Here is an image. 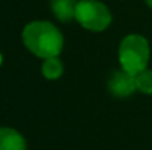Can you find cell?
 Instances as JSON below:
<instances>
[{
	"instance_id": "10",
	"label": "cell",
	"mask_w": 152,
	"mask_h": 150,
	"mask_svg": "<svg viewBox=\"0 0 152 150\" xmlns=\"http://www.w3.org/2000/svg\"><path fill=\"white\" fill-rule=\"evenodd\" d=\"M1 62H3V56H1V53H0V65H1Z\"/></svg>"
},
{
	"instance_id": "1",
	"label": "cell",
	"mask_w": 152,
	"mask_h": 150,
	"mask_svg": "<svg viewBox=\"0 0 152 150\" xmlns=\"http://www.w3.org/2000/svg\"><path fill=\"white\" fill-rule=\"evenodd\" d=\"M24 46L34 56L49 59L59 56L64 49V36L49 21H33L22 30Z\"/></svg>"
},
{
	"instance_id": "4",
	"label": "cell",
	"mask_w": 152,
	"mask_h": 150,
	"mask_svg": "<svg viewBox=\"0 0 152 150\" xmlns=\"http://www.w3.org/2000/svg\"><path fill=\"white\" fill-rule=\"evenodd\" d=\"M108 90L112 93L115 97H129L132 96L137 88H136V80L134 75L123 71H115L109 81H108Z\"/></svg>"
},
{
	"instance_id": "5",
	"label": "cell",
	"mask_w": 152,
	"mask_h": 150,
	"mask_svg": "<svg viewBox=\"0 0 152 150\" xmlns=\"http://www.w3.org/2000/svg\"><path fill=\"white\" fill-rule=\"evenodd\" d=\"M0 150H27L25 138L13 128H0Z\"/></svg>"
},
{
	"instance_id": "8",
	"label": "cell",
	"mask_w": 152,
	"mask_h": 150,
	"mask_svg": "<svg viewBox=\"0 0 152 150\" xmlns=\"http://www.w3.org/2000/svg\"><path fill=\"white\" fill-rule=\"evenodd\" d=\"M136 80V88L143 93V94H152V71L151 69H145L142 72H139L137 75H134Z\"/></svg>"
},
{
	"instance_id": "7",
	"label": "cell",
	"mask_w": 152,
	"mask_h": 150,
	"mask_svg": "<svg viewBox=\"0 0 152 150\" xmlns=\"http://www.w3.org/2000/svg\"><path fill=\"white\" fill-rule=\"evenodd\" d=\"M42 74L46 80H58L64 74V63L61 62L58 56L45 59L42 65Z\"/></svg>"
},
{
	"instance_id": "3",
	"label": "cell",
	"mask_w": 152,
	"mask_h": 150,
	"mask_svg": "<svg viewBox=\"0 0 152 150\" xmlns=\"http://www.w3.org/2000/svg\"><path fill=\"white\" fill-rule=\"evenodd\" d=\"M75 19L83 28L99 33L111 25L112 15L99 0H80L75 7Z\"/></svg>"
},
{
	"instance_id": "6",
	"label": "cell",
	"mask_w": 152,
	"mask_h": 150,
	"mask_svg": "<svg viewBox=\"0 0 152 150\" xmlns=\"http://www.w3.org/2000/svg\"><path fill=\"white\" fill-rule=\"evenodd\" d=\"M77 0H50V7L53 15L61 22H69L75 19Z\"/></svg>"
},
{
	"instance_id": "9",
	"label": "cell",
	"mask_w": 152,
	"mask_h": 150,
	"mask_svg": "<svg viewBox=\"0 0 152 150\" xmlns=\"http://www.w3.org/2000/svg\"><path fill=\"white\" fill-rule=\"evenodd\" d=\"M146 3H148V6H149V7H152V0H146Z\"/></svg>"
},
{
	"instance_id": "2",
	"label": "cell",
	"mask_w": 152,
	"mask_h": 150,
	"mask_svg": "<svg viewBox=\"0 0 152 150\" xmlns=\"http://www.w3.org/2000/svg\"><path fill=\"white\" fill-rule=\"evenodd\" d=\"M149 43L143 36L129 34L123 38L118 49V60L121 68L132 74L137 75L139 72L148 68L149 62Z\"/></svg>"
}]
</instances>
